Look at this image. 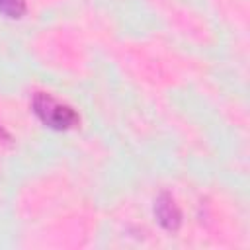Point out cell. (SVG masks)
<instances>
[{
  "mask_svg": "<svg viewBox=\"0 0 250 250\" xmlns=\"http://www.w3.org/2000/svg\"><path fill=\"white\" fill-rule=\"evenodd\" d=\"M0 14L6 18H21L25 14V0H0Z\"/></svg>",
  "mask_w": 250,
  "mask_h": 250,
  "instance_id": "obj_3",
  "label": "cell"
},
{
  "mask_svg": "<svg viewBox=\"0 0 250 250\" xmlns=\"http://www.w3.org/2000/svg\"><path fill=\"white\" fill-rule=\"evenodd\" d=\"M154 215L158 219V223L166 229V230H176L180 227V209L178 205L174 203V199L168 195V193H162L158 199H156V205H154Z\"/></svg>",
  "mask_w": 250,
  "mask_h": 250,
  "instance_id": "obj_2",
  "label": "cell"
},
{
  "mask_svg": "<svg viewBox=\"0 0 250 250\" xmlns=\"http://www.w3.org/2000/svg\"><path fill=\"white\" fill-rule=\"evenodd\" d=\"M31 105H33L35 115L51 129H57V131L70 129L78 121V115L72 107H68L66 104H61L49 94H43V92L35 94Z\"/></svg>",
  "mask_w": 250,
  "mask_h": 250,
  "instance_id": "obj_1",
  "label": "cell"
}]
</instances>
